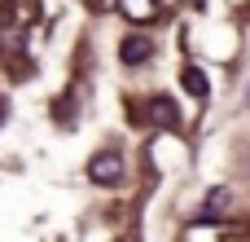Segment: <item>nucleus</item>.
Instances as JSON below:
<instances>
[{"mask_svg": "<svg viewBox=\"0 0 250 242\" xmlns=\"http://www.w3.org/2000/svg\"><path fill=\"white\" fill-rule=\"evenodd\" d=\"M88 181H92V185H119V181H123V154L101 150V154L88 163Z\"/></svg>", "mask_w": 250, "mask_h": 242, "instance_id": "1", "label": "nucleus"}, {"mask_svg": "<svg viewBox=\"0 0 250 242\" xmlns=\"http://www.w3.org/2000/svg\"><path fill=\"white\" fill-rule=\"evenodd\" d=\"M145 119L158 123V128H180V110H176L171 97H149L145 101Z\"/></svg>", "mask_w": 250, "mask_h": 242, "instance_id": "2", "label": "nucleus"}, {"mask_svg": "<svg viewBox=\"0 0 250 242\" xmlns=\"http://www.w3.org/2000/svg\"><path fill=\"white\" fill-rule=\"evenodd\" d=\"M149 53H154V44H149L145 35H123V40H119V57H123L127 66H141V62H149Z\"/></svg>", "mask_w": 250, "mask_h": 242, "instance_id": "3", "label": "nucleus"}, {"mask_svg": "<svg viewBox=\"0 0 250 242\" xmlns=\"http://www.w3.org/2000/svg\"><path fill=\"white\" fill-rule=\"evenodd\" d=\"M119 13L141 26V22H154L158 18V0H119Z\"/></svg>", "mask_w": 250, "mask_h": 242, "instance_id": "4", "label": "nucleus"}, {"mask_svg": "<svg viewBox=\"0 0 250 242\" xmlns=\"http://www.w3.org/2000/svg\"><path fill=\"white\" fill-rule=\"evenodd\" d=\"M229 203H233V194L220 185V190H211V194L202 198V212H207V216H224V212H229Z\"/></svg>", "mask_w": 250, "mask_h": 242, "instance_id": "5", "label": "nucleus"}, {"mask_svg": "<svg viewBox=\"0 0 250 242\" xmlns=\"http://www.w3.org/2000/svg\"><path fill=\"white\" fill-rule=\"evenodd\" d=\"M185 88H189L193 97H207V93H211V84H207V75H202L198 66H189V71H185Z\"/></svg>", "mask_w": 250, "mask_h": 242, "instance_id": "6", "label": "nucleus"}]
</instances>
